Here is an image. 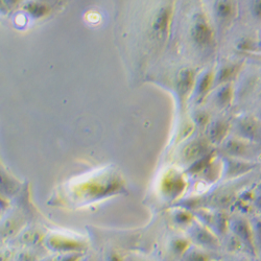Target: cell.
<instances>
[{
  "label": "cell",
  "instance_id": "6da1fadb",
  "mask_svg": "<svg viewBox=\"0 0 261 261\" xmlns=\"http://www.w3.org/2000/svg\"><path fill=\"white\" fill-rule=\"evenodd\" d=\"M191 37L195 44L201 47H208L213 44L214 31L203 14L195 16L191 28Z\"/></svg>",
  "mask_w": 261,
  "mask_h": 261
},
{
  "label": "cell",
  "instance_id": "7a4b0ae2",
  "mask_svg": "<svg viewBox=\"0 0 261 261\" xmlns=\"http://www.w3.org/2000/svg\"><path fill=\"white\" fill-rule=\"evenodd\" d=\"M172 12L171 6H164L155 16L153 24H151V31L158 39H163L168 34L172 19Z\"/></svg>",
  "mask_w": 261,
  "mask_h": 261
},
{
  "label": "cell",
  "instance_id": "3957f363",
  "mask_svg": "<svg viewBox=\"0 0 261 261\" xmlns=\"http://www.w3.org/2000/svg\"><path fill=\"white\" fill-rule=\"evenodd\" d=\"M235 236L241 241L244 247L252 254L257 255L255 242H254V231L252 223L246 220H238L234 224Z\"/></svg>",
  "mask_w": 261,
  "mask_h": 261
},
{
  "label": "cell",
  "instance_id": "277c9868",
  "mask_svg": "<svg viewBox=\"0 0 261 261\" xmlns=\"http://www.w3.org/2000/svg\"><path fill=\"white\" fill-rule=\"evenodd\" d=\"M237 5L235 0H215L214 13L222 22H228L236 15Z\"/></svg>",
  "mask_w": 261,
  "mask_h": 261
},
{
  "label": "cell",
  "instance_id": "5b68a950",
  "mask_svg": "<svg viewBox=\"0 0 261 261\" xmlns=\"http://www.w3.org/2000/svg\"><path fill=\"white\" fill-rule=\"evenodd\" d=\"M238 130L243 139L254 141L260 133V124L254 117H245L238 123Z\"/></svg>",
  "mask_w": 261,
  "mask_h": 261
},
{
  "label": "cell",
  "instance_id": "8992f818",
  "mask_svg": "<svg viewBox=\"0 0 261 261\" xmlns=\"http://www.w3.org/2000/svg\"><path fill=\"white\" fill-rule=\"evenodd\" d=\"M226 148L228 150V153L231 154L232 156L239 157V158H244L248 157L251 153V147H250V141H247L245 139H235V140H230Z\"/></svg>",
  "mask_w": 261,
  "mask_h": 261
},
{
  "label": "cell",
  "instance_id": "52a82bcc",
  "mask_svg": "<svg viewBox=\"0 0 261 261\" xmlns=\"http://www.w3.org/2000/svg\"><path fill=\"white\" fill-rule=\"evenodd\" d=\"M195 83V73L192 69L183 70L178 79V90L183 95L186 96L192 90Z\"/></svg>",
  "mask_w": 261,
  "mask_h": 261
},
{
  "label": "cell",
  "instance_id": "ba28073f",
  "mask_svg": "<svg viewBox=\"0 0 261 261\" xmlns=\"http://www.w3.org/2000/svg\"><path fill=\"white\" fill-rule=\"evenodd\" d=\"M238 70H239V66L235 64L225 66L224 68L221 69L219 75H217V82L220 84L229 83L233 77H235V75L238 73Z\"/></svg>",
  "mask_w": 261,
  "mask_h": 261
},
{
  "label": "cell",
  "instance_id": "9c48e42d",
  "mask_svg": "<svg viewBox=\"0 0 261 261\" xmlns=\"http://www.w3.org/2000/svg\"><path fill=\"white\" fill-rule=\"evenodd\" d=\"M228 132V124L226 122H216L210 132L211 139L215 142H221Z\"/></svg>",
  "mask_w": 261,
  "mask_h": 261
},
{
  "label": "cell",
  "instance_id": "30bf717a",
  "mask_svg": "<svg viewBox=\"0 0 261 261\" xmlns=\"http://www.w3.org/2000/svg\"><path fill=\"white\" fill-rule=\"evenodd\" d=\"M25 10L28 11V13L35 17V18H41L44 17L45 15H47L48 13V8L43 5V4H39V3H30L25 6Z\"/></svg>",
  "mask_w": 261,
  "mask_h": 261
},
{
  "label": "cell",
  "instance_id": "8fae6325",
  "mask_svg": "<svg viewBox=\"0 0 261 261\" xmlns=\"http://www.w3.org/2000/svg\"><path fill=\"white\" fill-rule=\"evenodd\" d=\"M213 81H214V76L212 72H206L203 74V76L201 77L198 84L199 95H205L209 91V89L211 88V86L213 84Z\"/></svg>",
  "mask_w": 261,
  "mask_h": 261
},
{
  "label": "cell",
  "instance_id": "7c38bea8",
  "mask_svg": "<svg viewBox=\"0 0 261 261\" xmlns=\"http://www.w3.org/2000/svg\"><path fill=\"white\" fill-rule=\"evenodd\" d=\"M233 90L230 84H225L223 88L217 93V101L221 106H227L232 100Z\"/></svg>",
  "mask_w": 261,
  "mask_h": 261
},
{
  "label": "cell",
  "instance_id": "4fadbf2b",
  "mask_svg": "<svg viewBox=\"0 0 261 261\" xmlns=\"http://www.w3.org/2000/svg\"><path fill=\"white\" fill-rule=\"evenodd\" d=\"M254 231V242L257 255L261 257V219H255L252 223Z\"/></svg>",
  "mask_w": 261,
  "mask_h": 261
},
{
  "label": "cell",
  "instance_id": "5bb4252c",
  "mask_svg": "<svg viewBox=\"0 0 261 261\" xmlns=\"http://www.w3.org/2000/svg\"><path fill=\"white\" fill-rule=\"evenodd\" d=\"M250 11L254 19L261 21V0H251Z\"/></svg>",
  "mask_w": 261,
  "mask_h": 261
},
{
  "label": "cell",
  "instance_id": "9a60e30c",
  "mask_svg": "<svg viewBox=\"0 0 261 261\" xmlns=\"http://www.w3.org/2000/svg\"><path fill=\"white\" fill-rule=\"evenodd\" d=\"M253 204L255 208L258 210V212L261 214V185H259L257 190H255V197H254Z\"/></svg>",
  "mask_w": 261,
  "mask_h": 261
},
{
  "label": "cell",
  "instance_id": "2e32d148",
  "mask_svg": "<svg viewBox=\"0 0 261 261\" xmlns=\"http://www.w3.org/2000/svg\"><path fill=\"white\" fill-rule=\"evenodd\" d=\"M19 2H21V0H2L3 5L7 6V7H13L15 5H17Z\"/></svg>",
  "mask_w": 261,
  "mask_h": 261
}]
</instances>
